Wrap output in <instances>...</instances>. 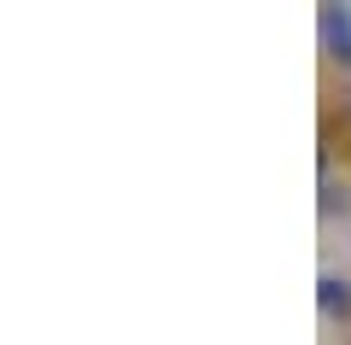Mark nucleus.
<instances>
[{
  "instance_id": "1",
  "label": "nucleus",
  "mask_w": 351,
  "mask_h": 345,
  "mask_svg": "<svg viewBox=\"0 0 351 345\" xmlns=\"http://www.w3.org/2000/svg\"><path fill=\"white\" fill-rule=\"evenodd\" d=\"M322 47H328V59L351 64V12L346 6H322Z\"/></svg>"
},
{
  "instance_id": "2",
  "label": "nucleus",
  "mask_w": 351,
  "mask_h": 345,
  "mask_svg": "<svg viewBox=\"0 0 351 345\" xmlns=\"http://www.w3.org/2000/svg\"><path fill=\"white\" fill-rule=\"evenodd\" d=\"M316 298H322L328 316H351V281H339V275H322L316 281Z\"/></svg>"
}]
</instances>
